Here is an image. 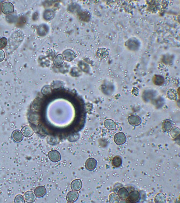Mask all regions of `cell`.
Wrapping results in <instances>:
<instances>
[{
	"instance_id": "52a82bcc",
	"label": "cell",
	"mask_w": 180,
	"mask_h": 203,
	"mask_svg": "<svg viewBox=\"0 0 180 203\" xmlns=\"http://www.w3.org/2000/svg\"><path fill=\"white\" fill-rule=\"evenodd\" d=\"M64 60L68 61H72L76 57L75 53L70 49L66 50L63 53Z\"/></svg>"
},
{
	"instance_id": "cb8c5ba5",
	"label": "cell",
	"mask_w": 180,
	"mask_h": 203,
	"mask_svg": "<svg viewBox=\"0 0 180 203\" xmlns=\"http://www.w3.org/2000/svg\"><path fill=\"white\" fill-rule=\"evenodd\" d=\"M154 82L155 85H162L164 83V78L162 76H160V75L154 76Z\"/></svg>"
},
{
	"instance_id": "44dd1931",
	"label": "cell",
	"mask_w": 180,
	"mask_h": 203,
	"mask_svg": "<svg viewBox=\"0 0 180 203\" xmlns=\"http://www.w3.org/2000/svg\"><path fill=\"white\" fill-rule=\"evenodd\" d=\"M154 202L155 203H165L166 202V197L163 193H158L154 198Z\"/></svg>"
},
{
	"instance_id": "4fadbf2b",
	"label": "cell",
	"mask_w": 180,
	"mask_h": 203,
	"mask_svg": "<svg viewBox=\"0 0 180 203\" xmlns=\"http://www.w3.org/2000/svg\"><path fill=\"white\" fill-rule=\"evenodd\" d=\"M34 193L38 198L43 197L47 193V190L44 186H38L34 190Z\"/></svg>"
},
{
	"instance_id": "ffe728a7",
	"label": "cell",
	"mask_w": 180,
	"mask_h": 203,
	"mask_svg": "<svg viewBox=\"0 0 180 203\" xmlns=\"http://www.w3.org/2000/svg\"><path fill=\"white\" fill-rule=\"evenodd\" d=\"M162 129L165 132H169L172 128V124L168 120H165L162 125Z\"/></svg>"
},
{
	"instance_id": "3957f363",
	"label": "cell",
	"mask_w": 180,
	"mask_h": 203,
	"mask_svg": "<svg viewBox=\"0 0 180 203\" xmlns=\"http://www.w3.org/2000/svg\"><path fill=\"white\" fill-rule=\"evenodd\" d=\"M140 194L137 190H132L129 193V196L126 201L128 202L136 203L140 201Z\"/></svg>"
},
{
	"instance_id": "83f0119b",
	"label": "cell",
	"mask_w": 180,
	"mask_h": 203,
	"mask_svg": "<svg viewBox=\"0 0 180 203\" xmlns=\"http://www.w3.org/2000/svg\"><path fill=\"white\" fill-rule=\"evenodd\" d=\"M5 58V53L2 50H0V62H2Z\"/></svg>"
},
{
	"instance_id": "7c38bea8",
	"label": "cell",
	"mask_w": 180,
	"mask_h": 203,
	"mask_svg": "<svg viewBox=\"0 0 180 203\" xmlns=\"http://www.w3.org/2000/svg\"><path fill=\"white\" fill-rule=\"evenodd\" d=\"M128 121L130 124L133 126H137L141 123V119L137 115H132L130 116L128 118Z\"/></svg>"
},
{
	"instance_id": "ba28073f",
	"label": "cell",
	"mask_w": 180,
	"mask_h": 203,
	"mask_svg": "<svg viewBox=\"0 0 180 203\" xmlns=\"http://www.w3.org/2000/svg\"><path fill=\"white\" fill-rule=\"evenodd\" d=\"M79 195V193L77 191L73 190L70 191L67 194V201L69 203L74 202L78 200Z\"/></svg>"
},
{
	"instance_id": "5bb4252c",
	"label": "cell",
	"mask_w": 180,
	"mask_h": 203,
	"mask_svg": "<svg viewBox=\"0 0 180 203\" xmlns=\"http://www.w3.org/2000/svg\"><path fill=\"white\" fill-rule=\"evenodd\" d=\"M21 132L22 133L23 135L26 137H30L33 136L34 133L33 129L29 125H25L22 128Z\"/></svg>"
},
{
	"instance_id": "ac0fdd59",
	"label": "cell",
	"mask_w": 180,
	"mask_h": 203,
	"mask_svg": "<svg viewBox=\"0 0 180 203\" xmlns=\"http://www.w3.org/2000/svg\"><path fill=\"white\" fill-rule=\"evenodd\" d=\"M64 58L63 55L60 54L55 57L53 60L54 65L55 67H59L64 63Z\"/></svg>"
},
{
	"instance_id": "e0dca14e",
	"label": "cell",
	"mask_w": 180,
	"mask_h": 203,
	"mask_svg": "<svg viewBox=\"0 0 180 203\" xmlns=\"http://www.w3.org/2000/svg\"><path fill=\"white\" fill-rule=\"evenodd\" d=\"M122 159L119 156H115L112 158V165L115 168H118L120 167L122 164Z\"/></svg>"
},
{
	"instance_id": "d6986e66",
	"label": "cell",
	"mask_w": 180,
	"mask_h": 203,
	"mask_svg": "<svg viewBox=\"0 0 180 203\" xmlns=\"http://www.w3.org/2000/svg\"><path fill=\"white\" fill-rule=\"evenodd\" d=\"M139 43L138 41L134 39H131L129 40L128 42V47L130 49L134 50L138 48Z\"/></svg>"
},
{
	"instance_id": "277c9868",
	"label": "cell",
	"mask_w": 180,
	"mask_h": 203,
	"mask_svg": "<svg viewBox=\"0 0 180 203\" xmlns=\"http://www.w3.org/2000/svg\"><path fill=\"white\" fill-rule=\"evenodd\" d=\"M127 138L126 136L122 132L116 133L114 136V141L118 145H122L126 142Z\"/></svg>"
},
{
	"instance_id": "603a6c76",
	"label": "cell",
	"mask_w": 180,
	"mask_h": 203,
	"mask_svg": "<svg viewBox=\"0 0 180 203\" xmlns=\"http://www.w3.org/2000/svg\"><path fill=\"white\" fill-rule=\"evenodd\" d=\"M170 135L173 138H177L180 135V129L178 127H172L170 130Z\"/></svg>"
},
{
	"instance_id": "30bf717a",
	"label": "cell",
	"mask_w": 180,
	"mask_h": 203,
	"mask_svg": "<svg viewBox=\"0 0 180 203\" xmlns=\"http://www.w3.org/2000/svg\"><path fill=\"white\" fill-rule=\"evenodd\" d=\"M117 193L118 195L121 200L126 201L128 198L129 192L126 187H122L118 190Z\"/></svg>"
},
{
	"instance_id": "8992f818",
	"label": "cell",
	"mask_w": 180,
	"mask_h": 203,
	"mask_svg": "<svg viewBox=\"0 0 180 203\" xmlns=\"http://www.w3.org/2000/svg\"><path fill=\"white\" fill-rule=\"evenodd\" d=\"M97 166V161L95 158H88L85 162V168L87 170H94Z\"/></svg>"
},
{
	"instance_id": "2e32d148",
	"label": "cell",
	"mask_w": 180,
	"mask_h": 203,
	"mask_svg": "<svg viewBox=\"0 0 180 203\" xmlns=\"http://www.w3.org/2000/svg\"><path fill=\"white\" fill-rule=\"evenodd\" d=\"M104 127L109 130H114L116 127L115 122L113 120L111 119H107L104 121Z\"/></svg>"
},
{
	"instance_id": "7402d4cb",
	"label": "cell",
	"mask_w": 180,
	"mask_h": 203,
	"mask_svg": "<svg viewBox=\"0 0 180 203\" xmlns=\"http://www.w3.org/2000/svg\"><path fill=\"white\" fill-rule=\"evenodd\" d=\"M109 199L111 203H119L121 200L118 195L116 193L110 194Z\"/></svg>"
},
{
	"instance_id": "9a60e30c",
	"label": "cell",
	"mask_w": 180,
	"mask_h": 203,
	"mask_svg": "<svg viewBox=\"0 0 180 203\" xmlns=\"http://www.w3.org/2000/svg\"><path fill=\"white\" fill-rule=\"evenodd\" d=\"M70 186L72 190L79 191L82 188L83 184L82 181L79 179H75L72 181Z\"/></svg>"
},
{
	"instance_id": "4316f807",
	"label": "cell",
	"mask_w": 180,
	"mask_h": 203,
	"mask_svg": "<svg viewBox=\"0 0 180 203\" xmlns=\"http://www.w3.org/2000/svg\"><path fill=\"white\" fill-rule=\"evenodd\" d=\"M44 17H45V19L48 20L52 19V18H53V13L49 10L46 11L44 14Z\"/></svg>"
},
{
	"instance_id": "7a4b0ae2",
	"label": "cell",
	"mask_w": 180,
	"mask_h": 203,
	"mask_svg": "<svg viewBox=\"0 0 180 203\" xmlns=\"http://www.w3.org/2000/svg\"><path fill=\"white\" fill-rule=\"evenodd\" d=\"M2 11L5 15H8L12 14L14 11V6L10 2L3 3L2 5Z\"/></svg>"
},
{
	"instance_id": "d4e9b609",
	"label": "cell",
	"mask_w": 180,
	"mask_h": 203,
	"mask_svg": "<svg viewBox=\"0 0 180 203\" xmlns=\"http://www.w3.org/2000/svg\"><path fill=\"white\" fill-rule=\"evenodd\" d=\"M7 45V39L5 37L0 38V50L4 49Z\"/></svg>"
},
{
	"instance_id": "8fae6325",
	"label": "cell",
	"mask_w": 180,
	"mask_h": 203,
	"mask_svg": "<svg viewBox=\"0 0 180 203\" xmlns=\"http://www.w3.org/2000/svg\"><path fill=\"white\" fill-rule=\"evenodd\" d=\"M12 138L15 142L19 143L22 141L23 138V136L21 131L16 130L12 132Z\"/></svg>"
},
{
	"instance_id": "9c48e42d",
	"label": "cell",
	"mask_w": 180,
	"mask_h": 203,
	"mask_svg": "<svg viewBox=\"0 0 180 203\" xmlns=\"http://www.w3.org/2000/svg\"><path fill=\"white\" fill-rule=\"evenodd\" d=\"M23 198H24L25 202L27 203H32L36 200V196L35 194L32 191H26L23 195Z\"/></svg>"
},
{
	"instance_id": "5b68a950",
	"label": "cell",
	"mask_w": 180,
	"mask_h": 203,
	"mask_svg": "<svg viewBox=\"0 0 180 203\" xmlns=\"http://www.w3.org/2000/svg\"><path fill=\"white\" fill-rule=\"evenodd\" d=\"M48 157L52 162H58L61 159V155L56 150H53L48 153Z\"/></svg>"
},
{
	"instance_id": "484cf974",
	"label": "cell",
	"mask_w": 180,
	"mask_h": 203,
	"mask_svg": "<svg viewBox=\"0 0 180 203\" xmlns=\"http://www.w3.org/2000/svg\"><path fill=\"white\" fill-rule=\"evenodd\" d=\"M15 202L16 203H25L23 196L21 194H18L15 198Z\"/></svg>"
},
{
	"instance_id": "6da1fadb",
	"label": "cell",
	"mask_w": 180,
	"mask_h": 203,
	"mask_svg": "<svg viewBox=\"0 0 180 203\" xmlns=\"http://www.w3.org/2000/svg\"><path fill=\"white\" fill-rule=\"evenodd\" d=\"M24 35L20 31H15L10 38V44H12L14 48L17 49L23 41L24 39Z\"/></svg>"
}]
</instances>
